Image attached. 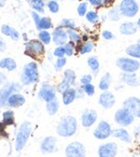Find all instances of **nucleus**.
Here are the masks:
<instances>
[{"label":"nucleus","mask_w":140,"mask_h":157,"mask_svg":"<svg viewBox=\"0 0 140 157\" xmlns=\"http://www.w3.org/2000/svg\"><path fill=\"white\" fill-rule=\"evenodd\" d=\"M77 130H78V121L71 115H67L60 118L56 127L57 134L63 138H70L74 136Z\"/></svg>","instance_id":"obj_1"},{"label":"nucleus","mask_w":140,"mask_h":157,"mask_svg":"<svg viewBox=\"0 0 140 157\" xmlns=\"http://www.w3.org/2000/svg\"><path fill=\"white\" fill-rule=\"evenodd\" d=\"M39 80V69L36 62H28L23 67L21 75V82L23 86H30Z\"/></svg>","instance_id":"obj_2"},{"label":"nucleus","mask_w":140,"mask_h":157,"mask_svg":"<svg viewBox=\"0 0 140 157\" xmlns=\"http://www.w3.org/2000/svg\"><path fill=\"white\" fill-rule=\"evenodd\" d=\"M32 126L31 123L29 121H24L21 124L17 133H16L15 138V150L17 152H21L24 147H25L26 143H27L28 139H29L30 134H31Z\"/></svg>","instance_id":"obj_3"},{"label":"nucleus","mask_w":140,"mask_h":157,"mask_svg":"<svg viewBox=\"0 0 140 157\" xmlns=\"http://www.w3.org/2000/svg\"><path fill=\"white\" fill-rule=\"evenodd\" d=\"M45 44L39 39L28 40L25 44V54L34 60H38L40 56L45 53Z\"/></svg>","instance_id":"obj_4"},{"label":"nucleus","mask_w":140,"mask_h":157,"mask_svg":"<svg viewBox=\"0 0 140 157\" xmlns=\"http://www.w3.org/2000/svg\"><path fill=\"white\" fill-rule=\"evenodd\" d=\"M117 66L122 73H137L140 69V62L131 56H121L117 60Z\"/></svg>","instance_id":"obj_5"},{"label":"nucleus","mask_w":140,"mask_h":157,"mask_svg":"<svg viewBox=\"0 0 140 157\" xmlns=\"http://www.w3.org/2000/svg\"><path fill=\"white\" fill-rule=\"evenodd\" d=\"M122 16L127 19H133L139 13L140 7L137 0H122L119 5Z\"/></svg>","instance_id":"obj_6"},{"label":"nucleus","mask_w":140,"mask_h":157,"mask_svg":"<svg viewBox=\"0 0 140 157\" xmlns=\"http://www.w3.org/2000/svg\"><path fill=\"white\" fill-rule=\"evenodd\" d=\"M114 121L122 127H128L135 121V115L128 109L122 107L119 109L114 114Z\"/></svg>","instance_id":"obj_7"},{"label":"nucleus","mask_w":140,"mask_h":157,"mask_svg":"<svg viewBox=\"0 0 140 157\" xmlns=\"http://www.w3.org/2000/svg\"><path fill=\"white\" fill-rule=\"evenodd\" d=\"M65 155H66V157H85L86 156V150L82 143L74 141L66 146Z\"/></svg>","instance_id":"obj_8"},{"label":"nucleus","mask_w":140,"mask_h":157,"mask_svg":"<svg viewBox=\"0 0 140 157\" xmlns=\"http://www.w3.org/2000/svg\"><path fill=\"white\" fill-rule=\"evenodd\" d=\"M21 89V85L19 82H10L0 90V107L5 106L9 97L13 93L17 92Z\"/></svg>","instance_id":"obj_9"},{"label":"nucleus","mask_w":140,"mask_h":157,"mask_svg":"<svg viewBox=\"0 0 140 157\" xmlns=\"http://www.w3.org/2000/svg\"><path fill=\"white\" fill-rule=\"evenodd\" d=\"M112 131L113 130L111 128L110 124L108 121H106V120H101L96 127V129L94 130L93 134L98 140H106L110 136H112Z\"/></svg>","instance_id":"obj_10"},{"label":"nucleus","mask_w":140,"mask_h":157,"mask_svg":"<svg viewBox=\"0 0 140 157\" xmlns=\"http://www.w3.org/2000/svg\"><path fill=\"white\" fill-rule=\"evenodd\" d=\"M56 92H57V90H56L55 87L48 85V83H43L42 87L40 88L39 92H38V98L41 101L48 103V102H51L56 99Z\"/></svg>","instance_id":"obj_11"},{"label":"nucleus","mask_w":140,"mask_h":157,"mask_svg":"<svg viewBox=\"0 0 140 157\" xmlns=\"http://www.w3.org/2000/svg\"><path fill=\"white\" fill-rule=\"evenodd\" d=\"M98 157H117V144L114 142H107L101 144L97 151Z\"/></svg>","instance_id":"obj_12"},{"label":"nucleus","mask_w":140,"mask_h":157,"mask_svg":"<svg viewBox=\"0 0 140 157\" xmlns=\"http://www.w3.org/2000/svg\"><path fill=\"white\" fill-rule=\"evenodd\" d=\"M68 34H67V29L63 28L62 26H57L53 29L52 32V41L56 44V46H64L68 42Z\"/></svg>","instance_id":"obj_13"},{"label":"nucleus","mask_w":140,"mask_h":157,"mask_svg":"<svg viewBox=\"0 0 140 157\" xmlns=\"http://www.w3.org/2000/svg\"><path fill=\"white\" fill-rule=\"evenodd\" d=\"M57 147V140L55 136H46L42 140L40 144V151L42 154H52L56 151Z\"/></svg>","instance_id":"obj_14"},{"label":"nucleus","mask_w":140,"mask_h":157,"mask_svg":"<svg viewBox=\"0 0 140 157\" xmlns=\"http://www.w3.org/2000/svg\"><path fill=\"white\" fill-rule=\"evenodd\" d=\"M98 103L102 109H110L114 106L115 104V97L112 92L110 91H102L98 98Z\"/></svg>","instance_id":"obj_15"},{"label":"nucleus","mask_w":140,"mask_h":157,"mask_svg":"<svg viewBox=\"0 0 140 157\" xmlns=\"http://www.w3.org/2000/svg\"><path fill=\"white\" fill-rule=\"evenodd\" d=\"M97 112L94 109H85L81 115V124L84 128H90L97 121Z\"/></svg>","instance_id":"obj_16"},{"label":"nucleus","mask_w":140,"mask_h":157,"mask_svg":"<svg viewBox=\"0 0 140 157\" xmlns=\"http://www.w3.org/2000/svg\"><path fill=\"white\" fill-rule=\"evenodd\" d=\"M138 26L136 23L131 21H125L120 25L119 32L123 36H133V35L137 34L138 32Z\"/></svg>","instance_id":"obj_17"},{"label":"nucleus","mask_w":140,"mask_h":157,"mask_svg":"<svg viewBox=\"0 0 140 157\" xmlns=\"http://www.w3.org/2000/svg\"><path fill=\"white\" fill-rule=\"evenodd\" d=\"M120 80L124 85L131 86V87L140 86V78L136 75V73H122L120 76Z\"/></svg>","instance_id":"obj_18"},{"label":"nucleus","mask_w":140,"mask_h":157,"mask_svg":"<svg viewBox=\"0 0 140 157\" xmlns=\"http://www.w3.org/2000/svg\"><path fill=\"white\" fill-rule=\"evenodd\" d=\"M123 107L128 109V111L131 112L133 114H135L136 112L140 111V99L137 97L127 98V99H125L124 102H123Z\"/></svg>","instance_id":"obj_19"},{"label":"nucleus","mask_w":140,"mask_h":157,"mask_svg":"<svg viewBox=\"0 0 140 157\" xmlns=\"http://www.w3.org/2000/svg\"><path fill=\"white\" fill-rule=\"evenodd\" d=\"M25 102H26V99L23 94L15 92L9 97V99H8V101H7V104H8V106H11V107H20V106H22V105H24Z\"/></svg>","instance_id":"obj_20"},{"label":"nucleus","mask_w":140,"mask_h":157,"mask_svg":"<svg viewBox=\"0 0 140 157\" xmlns=\"http://www.w3.org/2000/svg\"><path fill=\"white\" fill-rule=\"evenodd\" d=\"M0 30H1V33H2L5 36H8V37L15 40V41H17V40L21 38L20 33L14 27H12V26H10V25H7V24H3V25L1 26V29Z\"/></svg>","instance_id":"obj_21"},{"label":"nucleus","mask_w":140,"mask_h":157,"mask_svg":"<svg viewBox=\"0 0 140 157\" xmlns=\"http://www.w3.org/2000/svg\"><path fill=\"white\" fill-rule=\"evenodd\" d=\"M62 99H63V103L64 105L68 106L71 103H74V100L77 99V89L74 88H69L65 91L64 93H62Z\"/></svg>","instance_id":"obj_22"},{"label":"nucleus","mask_w":140,"mask_h":157,"mask_svg":"<svg viewBox=\"0 0 140 157\" xmlns=\"http://www.w3.org/2000/svg\"><path fill=\"white\" fill-rule=\"evenodd\" d=\"M112 136H114V138L121 140V141L126 142V143H131V134H129V132L127 131L125 128H117V129L113 130Z\"/></svg>","instance_id":"obj_23"},{"label":"nucleus","mask_w":140,"mask_h":157,"mask_svg":"<svg viewBox=\"0 0 140 157\" xmlns=\"http://www.w3.org/2000/svg\"><path fill=\"white\" fill-rule=\"evenodd\" d=\"M125 53L127 54V56H131L136 60H140V42L129 44L128 47H126Z\"/></svg>","instance_id":"obj_24"},{"label":"nucleus","mask_w":140,"mask_h":157,"mask_svg":"<svg viewBox=\"0 0 140 157\" xmlns=\"http://www.w3.org/2000/svg\"><path fill=\"white\" fill-rule=\"evenodd\" d=\"M93 49H94V42L92 41H85V42H81V44H77L76 46V50L77 52H79L80 54H86L92 52Z\"/></svg>","instance_id":"obj_25"},{"label":"nucleus","mask_w":140,"mask_h":157,"mask_svg":"<svg viewBox=\"0 0 140 157\" xmlns=\"http://www.w3.org/2000/svg\"><path fill=\"white\" fill-rule=\"evenodd\" d=\"M37 29L39 30H48L53 27V23H52V20L48 16H43V17H40L39 22L37 24H34Z\"/></svg>","instance_id":"obj_26"},{"label":"nucleus","mask_w":140,"mask_h":157,"mask_svg":"<svg viewBox=\"0 0 140 157\" xmlns=\"http://www.w3.org/2000/svg\"><path fill=\"white\" fill-rule=\"evenodd\" d=\"M112 82V77H111L110 73H106L103 74L102 77L100 78L98 83V87L101 91H108L109 88H110V85Z\"/></svg>","instance_id":"obj_27"},{"label":"nucleus","mask_w":140,"mask_h":157,"mask_svg":"<svg viewBox=\"0 0 140 157\" xmlns=\"http://www.w3.org/2000/svg\"><path fill=\"white\" fill-rule=\"evenodd\" d=\"M17 65H16V62L14 59L11 58H5L0 61V68L7 69L9 72H12V71H15Z\"/></svg>","instance_id":"obj_28"},{"label":"nucleus","mask_w":140,"mask_h":157,"mask_svg":"<svg viewBox=\"0 0 140 157\" xmlns=\"http://www.w3.org/2000/svg\"><path fill=\"white\" fill-rule=\"evenodd\" d=\"M87 65L92 69L93 74L94 75L98 74L99 69H100V63H99L97 56H90V58L87 59Z\"/></svg>","instance_id":"obj_29"},{"label":"nucleus","mask_w":140,"mask_h":157,"mask_svg":"<svg viewBox=\"0 0 140 157\" xmlns=\"http://www.w3.org/2000/svg\"><path fill=\"white\" fill-rule=\"evenodd\" d=\"M45 109L50 116L55 115L58 112V109H59V102H58V100L55 99V100H53V101L48 102L45 105Z\"/></svg>","instance_id":"obj_30"},{"label":"nucleus","mask_w":140,"mask_h":157,"mask_svg":"<svg viewBox=\"0 0 140 157\" xmlns=\"http://www.w3.org/2000/svg\"><path fill=\"white\" fill-rule=\"evenodd\" d=\"M107 16H108L109 21L111 22H117L121 20V12H120V9L119 7H114V8H111L110 10L108 11L107 13Z\"/></svg>","instance_id":"obj_31"},{"label":"nucleus","mask_w":140,"mask_h":157,"mask_svg":"<svg viewBox=\"0 0 140 157\" xmlns=\"http://www.w3.org/2000/svg\"><path fill=\"white\" fill-rule=\"evenodd\" d=\"M45 0H32L30 2V6H31L32 10L38 13H44V8H45Z\"/></svg>","instance_id":"obj_32"},{"label":"nucleus","mask_w":140,"mask_h":157,"mask_svg":"<svg viewBox=\"0 0 140 157\" xmlns=\"http://www.w3.org/2000/svg\"><path fill=\"white\" fill-rule=\"evenodd\" d=\"M67 34H68V38L70 41L74 42L76 44L82 42V36L76 29H67Z\"/></svg>","instance_id":"obj_33"},{"label":"nucleus","mask_w":140,"mask_h":157,"mask_svg":"<svg viewBox=\"0 0 140 157\" xmlns=\"http://www.w3.org/2000/svg\"><path fill=\"white\" fill-rule=\"evenodd\" d=\"M38 39L44 44H50L52 41V34H50L48 30H40L38 34Z\"/></svg>","instance_id":"obj_34"},{"label":"nucleus","mask_w":140,"mask_h":157,"mask_svg":"<svg viewBox=\"0 0 140 157\" xmlns=\"http://www.w3.org/2000/svg\"><path fill=\"white\" fill-rule=\"evenodd\" d=\"M64 78L68 81L69 83L71 86L76 85V81H77V75L74 73V71L72 69H66L64 72Z\"/></svg>","instance_id":"obj_35"},{"label":"nucleus","mask_w":140,"mask_h":157,"mask_svg":"<svg viewBox=\"0 0 140 157\" xmlns=\"http://www.w3.org/2000/svg\"><path fill=\"white\" fill-rule=\"evenodd\" d=\"M85 19L88 23L91 24H96L99 21V15L95 10H88V12L85 15Z\"/></svg>","instance_id":"obj_36"},{"label":"nucleus","mask_w":140,"mask_h":157,"mask_svg":"<svg viewBox=\"0 0 140 157\" xmlns=\"http://www.w3.org/2000/svg\"><path fill=\"white\" fill-rule=\"evenodd\" d=\"M2 123L5 124V126L8 125H13L14 124V113L12 111H5V113L2 114Z\"/></svg>","instance_id":"obj_37"},{"label":"nucleus","mask_w":140,"mask_h":157,"mask_svg":"<svg viewBox=\"0 0 140 157\" xmlns=\"http://www.w3.org/2000/svg\"><path fill=\"white\" fill-rule=\"evenodd\" d=\"M60 26L65 29H76V22L71 19H63L60 21Z\"/></svg>","instance_id":"obj_38"},{"label":"nucleus","mask_w":140,"mask_h":157,"mask_svg":"<svg viewBox=\"0 0 140 157\" xmlns=\"http://www.w3.org/2000/svg\"><path fill=\"white\" fill-rule=\"evenodd\" d=\"M46 7H48V11L51 12V13H58V11H59V3L57 2V1H55V0H48V2H46Z\"/></svg>","instance_id":"obj_39"},{"label":"nucleus","mask_w":140,"mask_h":157,"mask_svg":"<svg viewBox=\"0 0 140 157\" xmlns=\"http://www.w3.org/2000/svg\"><path fill=\"white\" fill-rule=\"evenodd\" d=\"M76 46L77 44L72 41L67 42L66 44H64L65 51H66V56H72L74 54V51H76Z\"/></svg>","instance_id":"obj_40"},{"label":"nucleus","mask_w":140,"mask_h":157,"mask_svg":"<svg viewBox=\"0 0 140 157\" xmlns=\"http://www.w3.org/2000/svg\"><path fill=\"white\" fill-rule=\"evenodd\" d=\"M77 12H78L79 16H85L86 13L88 12V3L87 2H80L78 6V9H77Z\"/></svg>","instance_id":"obj_41"},{"label":"nucleus","mask_w":140,"mask_h":157,"mask_svg":"<svg viewBox=\"0 0 140 157\" xmlns=\"http://www.w3.org/2000/svg\"><path fill=\"white\" fill-rule=\"evenodd\" d=\"M70 87H71V85H70V83H69L68 81H67L66 79L64 78L57 85V87H56V90H57V92H59V93H64L65 91H66L67 89L70 88Z\"/></svg>","instance_id":"obj_42"},{"label":"nucleus","mask_w":140,"mask_h":157,"mask_svg":"<svg viewBox=\"0 0 140 157\" xmlns=\"http://www.w3.org/2000/svg\"><path fill=\"white\" fill-rule=\"evenodd\" d=\"M67 64V59L65 58H57V60L54 62V68L55 71H60L64 68V66Z\"/></svg>","instance_id":"obj_43"},{"label":"nucleus","mask_w":140,"mask_h":157,"mask_svg":"<svg viewBox=\"0 0 140 157\" xmlns=\"http://www.w3.org/2000/svg\"><path fill=\"white\" fill-rule=\"evenodd\" d=\"M83 90H84V93L88 97H93L95 94V87L92 85V83H88V85H84L82 86Z\"/></svg>","instance_id":"obj_44"},{"label":"nucleus","mask_w":140,"mask_h":157,"mask_svg":"<svg viewBox=\"0 0 140 157\" xmlns=\"http://www.w3.org/2000/svg\"><path fill=\"white\" fill-rule=\"evenodd\" d=\"M53 56L56 58H64L66 56V51H65L64 46H58L55 48V50L53 51Z\"/></svg>","instance_id":"obj_45"},{"label":"nucleus","mask_w":140,"mask_h":157,"mask_svg":"<svg viewBox=\"0 0 140 157\" xmlns=\"http://www.w3.org/2000/svg\"><path fill=\"white\" fill-rule=\"evenodd\" d=\"M101 37H102L105 40H108V41H110V40L115 39V35L113 34L112 32H110V30L105 29V30H102V32H101Z\"/></svg>","instance_id":"obj_46"},{"label":"nucleus","mask_w":140,"mask_h":157,"mask_svg":"<svg viewBox=\"0 0 140 157\" xmlns=\"http://www.w3.org/2000/svg\"><path fill=\"white\" fill-rule=\"evenodd\" d=\"M92 80H93L92 75L85 74V75H83V76L81 77L80 82H81V85H82V86H84V85H88V83H92Z\"/></svg>","instance_id":"obj_47"},{"label":"nucleus","mask_w":140,"mask_h":157,"mask_svg":"<svg viewBox=\"0 0 140 157\" xmlns=\"http://www.w3.org/2000/svg\"><path fill=\"white\" fill-rule=\"evenodd\" d=\"M87 3H90L91 6L95 8H101L103 7V3H102V0H86Z\"/></svg>","instance_id":"obj_48"},{"label":"nucleus","mask_w":140,"mask_h":157,"mask_svg":"<svg viewBox=\"0 0 140 157\" xmlns=\"http://www.w3.org/2000/svg\"><path fill=\"white\" fill-rule=\"evenodd\" d=\"M114 1H115V0H102L103 7H106V8L112 7V5L114 3Z\"/></svg>","instance_id":"obj_49"},{"label":"nucleus","mask_w":140,"mask_h":157,"mask_svg":"<svg viewBox=\"0 0 140 157\" xmlns=\"http://www.w3.org/2000/svg\"><path fill=\"white\" fill-rule=\"evenodd\" d=\"M83 95H84V90H83L82 87H80L79 89H77V99L78 98H83Z\"/></svg>","instance_id":"obj_50"},{"label":"nucleus","mask_w":140,"mask_h":157,"mask_svg":"<svg viewBox=\"0 0 140 157\" xmlns=\"http://www.w3.org/2000/svg\"><path fill=\"white\" fill-rule=\"evenodd\" d=\"M5 80H7V77H5V75L3 74V73L0 72V85H2L3 82H5Z\"/></svg>","instance_id":"obj_51"},{"label":"nucleus","mask_w":140,"mask_h":157,"mask_svg":"<svg viewBox=\"0 0 140 157\" xmlns=\"http://www.w3.org/2000/svg\"><path fill=\"white\" fill-rule=\"evenodd\" d=\"M5 48H7V46H5V42L3 41L1 38H0V51H5Z\"/></svg>","instance_id":"obj_52"},{"label":"nucleus","mask_w":140,"mask_h":157,"mask_svg":"<svg viewBox=\"0 0 140 157\" xmlns=\"http://www.w3.org/2000/svg\"><path fill=\"white\" fill-rule=\"evenodd\" d=\"M5 6V0H0V8H2Z\"/></svg>","instance_id":"obj_53"},{"label":"nucleus","mask_w":140,"mask_h":157,"mask_svg":"<svg viewBox=\"0 0 140 157\" xmlns=\"http://www.w3.org/2000/svg\"><path fill=\"white\" fill-rule=\"evenodd\" d=\"M134 115H135V117H137V118H139V119H140V111L136 112V113L134 114Z\"/></svg>","instance_id":"obj_54"},{"label":"nucleus","mask_w":140,"mask_h":157,"mask_svg":"<svg viewBox=\"0 0 140 157\" xmlns=\"http://www.w3.org/2000/svg\"><path fill=\"white\" fill-rule=\"evenodd\" d=\"M136 24H137L138 28H140V16L138 17V20H137V22H136Z\"/></svg>","instance_id":"obj_55"},{"label":"nucleus","mask_w":140,"mask_h":157,"mask_svg":"<svg viewBox=\"0 0 140 157\" xmlns=\"http://www.w3.org/2000/svg\"><path fill=\"white\" fill-rule=\"evenodd\" d=\"M26 1H27L28 3H30V2H31V1H32V0H26Z\"/></svg>","instance_id":"obj_56"},{"label":"nucleus","mask_w":140,"mask_h":157,"mask_svg":"<svg viewBox=\"0 0 140 157\" xmlns=\"http://www.w3.org/2000/svg\"><path fill=\"white\" fill-rule=\"evenodd\" d=\"M138 42H140V38H139V39H138Z\"/></svg>","instance_id":"obj_57"},{"label":"nucleus","mask_w":140,"mask_h":157,"mask_svg":"<svg viewBox=\"0 0 140 157\" xmlns=\"http://www.w3.org/2000/svg\"><path fill=\"white\" fill-rule=\"evenodd\" d=\"M71 1H74V0H71Z\"/></svg>","instance_id":"obj_58"},{"label":"nucleus","mask_w":140,"mask_h":157,"mask_svg":"<svg viewBox=\"0 0 140 157\" xmlns=\"http://www.w3.org/2000/svg\"><path fill=\"white\" fill-rule=\"evenodd\" d=\"M45 1H48V0H45Z\"/></svg>","instance_id":"obj_59"}]
</instances>
